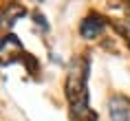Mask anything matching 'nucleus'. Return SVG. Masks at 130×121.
<instances>
[{
  "mask_svg": "<svg viewBox=\"0 0 130 121\" xmlns=\"http://www.w3.org/2000/svg\"><path fill=\"white\" fill-rule=\"evenodd\" d=\"M33 20L38 22V27H40L42 31H48V22H46V18H44L40 11H35V13H33Z\"/></svg>",
  "mask_w": 130,
  "mask_h": 121,
  "instance_id": "4",
  "label": "nucleus"
},
{
  "mask_svg": "<svg viewBox=\"0 0 130 121\" xmlns=\"http://www.w3.org/2000/svg\"><path fill=\"white\" fill-rule=\"evenodd\" d=\"M24 13H27V11H24L18 2H11V7H7L5 13H2V22H5V24H13V22L18 20V18H22Z\"/></svg>",
  "mask_w": 130,
  "mask_h": 121,
  "instance_id": "3",
  "label": "nucleus"
},
{
  "mask_svg": "<svg viewBox=\"0 0 130 121\" xmlns=\"http://www.w3.org/2000/svg\"><path fill=\"white\" fill-rule=\"evenodd\" d=\"M102 31H104V20L102 18H95V15L86 18V20L79 24V33H82V38H86V40H95Z\"/></svg>",
  "mask_w": 130,
  "mask_h": 121,
  "instance_id": "2",
  "label": "nucleus"
},
{
  "mask_svg": "<svg viewBox=\"0 0 130 121\" xmlns=\"http://www.w3.org/2000/svg\"><path fill=\"white\" fill-rule=\"evenodd\" d=\"M110 121H130V99L123 95H115L108 101Z\"/></svg>",
  "mask_w": 130,
  "mask_h": 121,
  "instance_id": "1",
  "label": "nucleus"
},
{
  "mask_svg": "<svg viewBox=\"0 0 130 121\" xmlns=\"http://www.w3.org/2000/svg\"><path fill=\"white\" fill-rule=\"evenodd\" d=\"M35 2H44V0H35Z\"/></svg>",
  "mask_w": 130,
  "mask_h": 121,
  "instance_id": "5",
  "label": "nucleus"
}]
</instances>
